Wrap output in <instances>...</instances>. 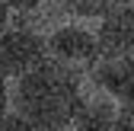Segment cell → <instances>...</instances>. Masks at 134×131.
I'll return each mask as SVG.
<instances>
[{
    "label": "cell",
    "mask_w": 134,
    "mask_h": 131,
    "mask_svg": "<svg viewBox=\"0 0 134 131\" xmlns=\"http://www.w3.org/2000/svg\"><path fill=\"white\" fill-rule=\"evenodd\" d=\"M45 58H48V45L35 32L13 29V26H7L0 32V74L7 80H16V77L29 74L32 67H38Z\"/></svg>",
    "instance_id": "2"
},
{
    "label": "cell",
    "mask_w": 134,
    "mask_h": 131,
    "mask_svg": "<svg viewBox=\"0 0 134 131\" xmlns=\"http://www.w3.org/2000/svg\"><path fill=\"white\" fill-rule=\"evenodd\" d=\"M112 131H134V102H118Z\"/></svg>",
    "instance_id": "9"
},
{
    "label": "cell",
    "mask_w": 134,
    "mask_h": 131,
    "mask_svg": "<svg viewBox=\"0 0 134 131\" xmlns=\"http://www.w3.org/2000/svg\"><path fill=\"white\" fill-rule=\"evenodd\" d=\"M10 112V80L0 74V118Z\"/></svg>",
    "instance_id": "10"
},
{
    "label": "cell",
    "mask_w": 134,
    "mask_h": 131,
    "mask_svg": "<svg viewBox=\"0 0 134 131\" xmlns=\"http://www.w3.org/2000/svg\"><path fill=\"white\" fill-rule=\"evenodd\" d=\"M83 93L80 67L45 58L29 74L10 80V109L26 115L38 131H67Z\"/></svg>",
    "instance_id": "1"
},
{
    "label": "cell",
    "mask_w": 134,
    "mask_h": 131,
    "mask_svg": "<svg viewBox=\"0 0 134 131\" xmlns=\"http://www.w3.org/2000/svg\"><path fill=\"white\" fill-rule=\"evenodd\" d=\"M45 45H48V58H54L61 64H70V67H90L99 58L96 32L83 29V26H58L45 39Z\"/></svg>",
    "instance_id": "4"
},
{
    "label": "cell",
    "mask_w": 134,
    "mask_h": 131,
    "mask_svg": "<svg viewBox=\"0 0 134 131\" xmlns=\"http://www.w3.org/2000/svg\"><path fill=\"white\" fill-rule=\"evenodd\" d=\"M86 70L93 86L115 102H134V54H99Z\"/></svg>",
    "instance_id": "3"
},
{
    "label": "cell",
    "mask_w": 134,
    "mask_h": 131,
    "mask_svg": "<svg viewBox=\"0 0 134 131\" xmlns=\"http://www.w3.org/2000/svg\"><path fill=\"white\" fill-rule=\"evenodd\" d=\"M115 112H118V102L109 93L93 86V93H83V99H80V106L74 112L70 131H112Z\"/></svg>",
    "instance_id": "6"
},
{
    "label": "cell",
    "mask_w": 134,
    "mask_h": 131,
    "mask_svg": "<svg viewBox=\"0 0 134 131\" xmlns=\"http://www.w3.org/2000/svg\"><path fill=\"white\" fill-rule=\"evenodd\" d=\"M99 54H134V3L109 10L96 29Z\"/></svg>",
    "instance_id": "5"
},
{
    "label": "cell",
    "mask_w": 134,
    "mask_h": 131,
    "mask_svg": "<svg viewBox=\"0 0 134 131\" xmlns=\"http://www.w3.org/2000/svg\"><path fill=\"white\" fill-rule=\"evenodd\" d=\"M67 10L80 19H102L109 10H115V0H67Z\"/></svg>",
    "instance_id": "7"
},
{
    "label": "cell",
    "mask_w": 134,
    "mask_h": 131,
    "mask_svg": "<svg viewBox=\"0 0 134 131\" xmlns=\"http://www.w3.org/2000/svg\"><path fill=\"white\" fill-rule=\"evenodd\" d=\"M0 131H38L35 125H32L26 115H19L16 109H10L3 118H0Z\"/></svg>",
    "instance_id": "8"
},
{
    "label": "cell",
    "mask_w": 134,
    "mask_h": 131,
    "mask_svg": "<svg viewBox=\"0 0 134 131\" xmlns=\"http://www.w3.org/2000/svg\"><path fill=\"white\" fill-rule=\"evenodd\" d=\"M7 3H10V10H32L38 0H7Z\"/></svg>",
    "instance_id": "12"
},
{
    "label": "cell",
    "mask_w": 134,
    "mask_h": 131,
    "mask_svg": "<svg viewBox=\"0 0 134 131\" xmlns=\"http://www.w3.org/2000/svg\"><path fill=\"white\" fill-rule=\"evenodd\" d=\"M10 26V3H7V0H0V32H3Z\"/></svg>",
    "instance_id": "11"
}]
</instances>
